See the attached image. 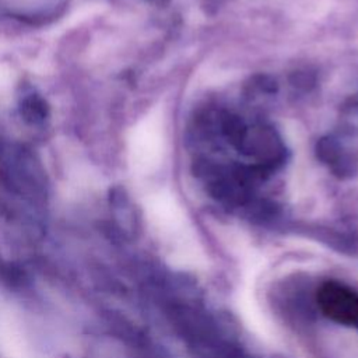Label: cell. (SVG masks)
<instances>
[{"label": "cell", "instance_id": "1", "mask_svg": "<svg viewBox=\"0 0 358 358\" xmlns=\"http://www.w3.org/2000/svg\"><path fill=\"white\" fill-rule=\"evenodd\" d=\"M22 313L0 295V357L1 358H50L36 344Z\"/></svg>", "mask_w": 358, "mask_h": 358}, {"label": "cell", "instance_id": "2", "mask_svg": "<svg viewBox=\"0 0 358 358\" xmlns=\"http://www.w3.org/2000/svg\"><path fill=\"white\" fill-rule=\"evenodd\" d=\"M317 303L329 319L358 329V292L350 287L337 281L324 282L317 291Z\"/></svg>", "mask_w": 358, "mask_h": 358}]
</instances>
